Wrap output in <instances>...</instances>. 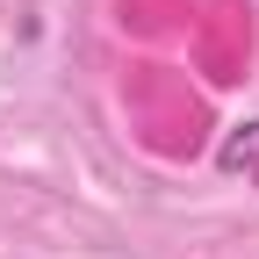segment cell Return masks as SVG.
Segmentation results:
<instances>
[{
  "mask_svg": "<svg viewBox=\"0 0 259 259\" xmlns=\"http://www.w3.org/2000/svg\"><path fill=\"white\" fill-rule=\"evenodd\" d=\"M223 173H252L259 180V122H245V130H231V137H223Z\"/></svg>",
  "mask_w": 259,
  "mask_h": 259,
  "instance_id": "cell-1",
  "label": "cell"
}]
</instances>
